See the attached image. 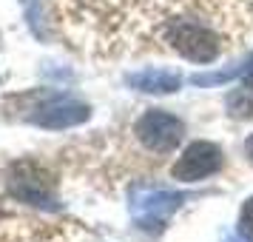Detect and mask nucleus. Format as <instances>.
<instances>
[{"instance_id": "nucleus-2", "label": "nucleus", "mask_w": 253, "mask_h": 242, "mask_svg": "<svg viewBox=\"0 0 253 242\" xmlns=\"http://www.w3.org/2000/svg\"><path fill=\"white\" fill-rule=\"evenodd\" d=\"M222 20H228L225 12L182 14L171 20L168 29L162 32V46L191 63H213L228 48V35Z\"/></svg>"}, {"instance_id": "nucleus-5", "label": "nucleus", "mask_w": 253, "mask_h": 242, "mask_svg": "<svg viewBox=\"0 0 253 242\" xmlns=\"http://www.w3.org/2000/svg\"><path fill=\"white\" fill-rule=\"evenodd\" d=\"M182 202H185V196L176 194V191H165V188H137L134 196H131V214H134L139 228L157 231L168 222V217Z\"/></svg>"}, {"instance_id": "nucleus-7", "label": "nucleus", "mask_w": 253, "mask_h": 242, "mask_svg": "<svg viewBox=\"0 0 253 242\" xmlns=\"http://www.w3.org/2000/svg\"><path fill=\"white\" fill-rule=\"evenodd\" d=\"M88 117V108L71 97H57L54 103H48L43 108V114L37 117L40 126H48V128H66V126H77Z\"/></svg>"}, {"instance_id": "nucleus-10", "label": "nucleus", "mask_w": 253, "mask_h": 242, "mask_svg": "<svg viewBox=\"0 0 253 242\" xmlns=\"http://www.w3.org/2000/svg\"><path fill=\"white\" fill-rule=\"evenodd\" d=\"M239 234L253 240V196L242 205V214H239Z\"/></svg>"}, {"instance_id": "nucleus-3", "label": "nucleus", "mask_w": 253, "mask_h": 242, "mask_svg": "<svg viewBox=\"0 0 253 242\" xmlns=\"http://www.w3.org/2000/svg\"><path fill=\"white\" fill-rule=\"evenodd\" d=\"M0 242H97L74 225L0 211Z\"/></svg>"}, {"instance_id": "nucleus-4", "label": "nucleus", "mask_w": 253, "mask_h": 242, "mask_svg": "<svg viewBox=\"0 0 253 242\" xmlns=\"http://www.w3.org/2000/svg\"><path fill=\"white\" fill-rule=\"evenodd\" d=\"M134 134L137 140L154 154H171L185 137V123L179 117L168 114V111H160V108H151L137 120L134 126Z\"/></svg>"}, {"instance_id": "nucleus-11", "label": "nucleus", "mask_w": 253, "mask_h": 242, "mask_svg": "<svg viewBox=\"0 0 253 242\" xmlns=\"http://www.w3.org/2000/svg\"><path fill=\"white\" fill-rule=\"evenodd\" d=\"M225 242H253V240H248V237H242L239 231H236V234H228V237H225Z\"/></svg>"}, {"instance_id": "nucleus-12", "label": "nucleus", "mask_w": 253, "mask_h": 242, "mask_svg": "<svg viewBox=\"0 0 253 242\" xmlns=\"http://www.w3.org/2000/svg\"><path fill=\"white\" fill-rule=\"evenodd\" d=\"M245 154H248V160L253 162V134L248 140H245Z\"/></svg>"}, {"instance_id": "nucleus-9", "label": "nucleus", "mask_w": 253, "mask_h": 242, "mask_svg": "<svg viewBox=\"0 0 253 242\" xmlns=\"http://www.w3.org/2000/svg\"><path fill=\"white\" fill-rule=\"evenodd\" d=\"M228 111L233 117H239V120L253 117V86L242 83V89L228 94Z\"/></svg>"}, {"instance_id": "nucleus-8", "label": "nucleus", "mask_w": 253, "mask_h": 242, "mask_svg": "<svg viewBox=\"0 0 253 242\" xmlns=\"http://www.w3.org/2000/svg\"><path fill=\"white\" fill-rule=\"evenodd\" d=\"M128 86H134L139 92H148V94H171L182 86V74L168 71V69H145V71L131 74Z\"/></svg>"}, {"instance_id": "nucleus-6", "label": "nucleus", "mask_w": 253, "mask_h": 242, "mask_svg": "<svg viewBox=\"0 0 253 242\" xmlns=\"http://www.w3.org/2000/svg\"><path fill=\"white\" fill-rule=\"evenodd\" d=\"M222 162L225 160H222L219 145L205 143V140L191 143L182 151V157L176 160V165H173V180H179V183H199V180L222 171Z\"/></svg>"}, {"instance_id": "nucleus-1", "label": "nucleus", "mask_w": 253, "mask_h": 242, "mask_svg": "<svg viewBox=\"0 0 253 242\" xmlns=\"http://www.w3.org/2000/svg\"><path fill=\"white\" fill-rule=\"evenodd\" d=\"M228 0H54L60 35L88 57H123L162 46L171 20L222 12Z\"/></svg>"}]
</instances>
